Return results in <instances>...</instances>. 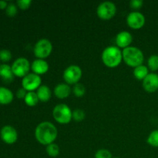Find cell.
Returning <instances> with one entry per match:
<instances>
[{"label":"cell","mask_w":158,"mask_h":158,"mask_svg":"<svg viewBox=\"0 0 158 158\" xmlns=\"http://www.w3.org/2000/svg\"><path fill=\"white\" fill-rule=\"evenodd\" d=\"M58 136L57 128L53 123L49 121H43L39 123L35 129V137L37 141L43 145L54 143Z\"/></svg>","instance_id":"6da1fadb"},{"label":"cell","mask_w":158,"mask_h":158,"mask_svg":"<svg viewBox=\"0 0 158 158\" xmlns=\"http://www.w3.org/2000/svg\"><path fill=\"white\" fill-rule=\"evenodd\" d=\"M101 59L107 67L114 68L120 64L123 60L121 49L116 46H109L102 52Z\"/></svg>","instance_id":"7a4b0ae2"},{"label":"cell","mask_w":158,"mask_h":158,"mask_svg":"<svg viewBox=\"0 0 158 158\" xmlns=\"http://www.w3.org/2000/svg\"><path fill=\"white\" fill-rule=\"evenodd\" d=\"M123 60L126 64L132 67H137L143 64L144 56L141 49L136 46H128L122 51Z\"/></svg>","instance_id":"3957f363"},{"label":"cell","mask_w":158,"mask_h":158,"mask_svg":"<svg viewBox=\"0 0 158 158\" xmlns=\"http://www.w3.org/2000/svg\"><path fill=\"white\" fill-rule=\"evenodd\" d=\"M52 117L57 123L67 124L73 119V111L65 103H59L52 110Z\"/></svg>","instance_id":"277c9868"},{"label":"cell","mask_w":158,"mask_h":158,"mask_svg":"<svg viewBox=\"0 0 158 158\" xmlns=\"http://www.w3.org/2000/svg\"><path fill=\"white\" fill-rule=\"evenodd\" d=\"M52 51V44L47 39H40L36 42L33 48L34 55L37 59L47 58Z\"/></svg>","instance_id":"5b68a950"},{"label":"cell","mask_w":158,"mask_h":158,"mask_svg":"<svg viewBox=\"0 0 158 158\" xmlns=\"http://www.w3.org/2000/svg\"><path fill=\"white\" fill-rule=\"evenodd\" d=\"M83 75L81 68L77 65H70L65 69L63 72V79L67 84H77L79 83Z\"/></svg>","instance_id":"8992f818"},{"label":"cell","mask_w":158,"mask_h":158,"mask_svg":"<svg viewBox=\"0 0 158 158\" xmlns=\"http://www.w3.org/2000/svg\"><path fill=\"white\" fill-rule=\"evenodd\" d=\"M117 6L113 2L105 1L100 3L97 9V15L101 19L109 20L115 15Z\"/></svg>","instance_id":"52a82bcc"},{"label":"cell","mask_w":158,"mask_h":158,"mask_svg":"<svg viewBox=\"0 0 158 158\" xmlns=\"http://www.w3.org/2000/svg\"><path fill=\"white\" fill-rule=\"evenodd\" d=\"M12 69L14 75L18 77H24L29 73L31 65L29 61L24 57L16 59L12 64Z\"/></svg>","instance_id":"ba28073f"},{"label":"cell","mask_w":158,"mask_h":158,"mask_svg":"<svg viewBox=\"0 0 158 158\" xmlns=\"http://www.w3.org/2000/svg\"><path fill=\"white\" fill-rule=\"evenodd\" d=\"M42 85V79L40 75L34 73H29L26 77H24L22 80V86L24 88L26 91H35L38 89Z\"/></svg>","instance_id":"9c48e42d"},{"label":"cell","mask_w":158,"mask_h":158,"mask_svg":"<svg viewBox=\"0 0 158 158\" xmlns=\"http://www.w3.org/2000/svg\"><path fill=\"white\" fill-rule=\"evenodd\" d=\"M127 23L132 29H140L145 24V16L138 11H134L130 12L127 16Z\"/></svg>","instance_id":"30bf717a"},{"label":"cell","mask_w":158,"mask_h":158,"mask_svg":"<svg viewBox=\"0 0 158 158\" xmlns=\"http://www.w3.org/2000/svg\"><path fill=\"white\" fill-rule=\"evenodd\" d=\"M0 137L2 141L7 144H13L18 140V133L13 127L6 125L0 131Z\"/></svg>","instance_id":"8fae6325"},{"label":"cell","mask_w":158,"mask_h":158,"mask_svg":"<svg viewBox=\"0 0 158 158\" xmlns=\"http://www.w3.org/2000/svg\"><path fill=\"white\" fill-rule=\"evenodd\" d=\"M143 87L147 92L154 93L158 89V74L151 73L143 80Z\"/></svg>","instance_id":"7c38bea8"},{"label":"cell","mask_w":158,"mask_h":158,"mask_svg":"<svg viewBox=\"0 0 158 158\" xmlns=\"http://www.w3.org/2000/svg\"><path fill=\"white\" fill-rule=\"evenodd\" d=\"M115 41L117 47L125 49L128 46H131L133 42V35L127 31H121L117 35Z\"/></svg>","instance_id":"4fadbf2b"},{"label":"cell","mask_w":158,"mask_h":158,"mask_svg":"<svg viewBox=\"0 0 158 158\" xmlns=\"http://www.w3.org/2000/svg\"><path fill=\"white\" fill-rule=\"evenodd\" d=\"M49 68V66L48 63L43 59H36L33 60L31 64V69L33 71L34 73L40 76L47 73Z\"/></svg>","instance_id":"5bb4252c"},{"label":"cell","mask_w":158,"mask_h":158,"mask_svg":"<svg viewBox=\"0 0 158 158\" xmlns=\"http://www.w3.org/2000/svg\"><path fill=\"white\" fill-rule=\"evenodd\" d=\"M14 77L15 75L12 72V66L6 63L0 65V78L2 80L4 83H9L12 82V80H14Z\"/></svg>","instance_id":"9a60e30c"},{"label":"cell","mask_w":158,"mask_h":158,"mask_svg":"<svg viewBox=\"0 0 158 158\" xmlns=\"http://www.w3.org/2000/svg\"><path fill=\"white\" fill-rule=\"evenodd\" d=\"M70 86L67 83H59L54 88L53 93L56 97L59 99H65L69 97L71 94Z\"/></svg>","instance_id":"2e32d148"},{"label":"cell","mask_w":158,"mask_h":158,"mask_svg":"<svg viewBox=\"0 0 158 158\" xmlns=\"http://www.w3.org/2000/svg\"><path fill=\"white\" fill-rule=\"evenodd\" d=\"M14 94L9 88L0 86V104H9L13 100Z\"/></svg>","instance_id":"e0dca14e"},{"label":"cell","mask_w":158,"mask_h":158,"mask_svg":"<svg viewBox=\"0 0 158 158\" xmlns=\"http://www.w3.org/2000/svg\"><path fill=\"white\" fill-rule=\"evenodd\" d=\"M36 94L40 101L42 102L49 101L51 98V96H52V92H51V89H49V86L43 84L38 88Z\"/></svg>","instance_id":"ac0fdd59"},{"label":"cell","mask_w":158,"mask_h":158,"mask_svg":"<svg viewBox=\"0 0 158 158\" xmlns=\"http://www.w3.org/2000/svg\"><path fill=\"white\" fill-rule=\"evenodd\" d=\"M133 73L136 79L138 80H143L149 74V69L146 66L142 64L134 68Z\"/></svg>","instance_id":"d6986e66"},{"label":"cell","mask_w":158,"mask_h":158,"mask_svg":"<svg viewBox=\"0 0 158 158\" xmlns=\"http://www.w3.org/2000/svg\"><path fill=\"white\" fill-rule=\"evenodd\" d=\"M26 104L29 106H35L39 103L40 100L37 96L36 92L35 91H29L27 92L26 97L24 99Z\"/></svg>","instance_id":"ffe728a7"},{"label":"cell","mask_w":158,"mask_h":158,"mask_svg":"<svg viewBox=\"0 0 158 158\" xmlns=\"http://www.w3.org/2000/svg\"><path fill=\"white\" fill-rule=\"evenodd\" d=\"M46 154L51 157H56L60 154V147L55 143H50V144L47 145L46 148Z\"/></svg>","instance_id":"44dd1931"},{"label":"cell","mask_w":158,"mask_h":158,"mask_svg":"<svg viewBox=\"0 0 158 158\" xmlns=\"http://www.w3.org/2000/svg\"><path fill=\"white\" fill-rule=\"evenodd\" d=\"M148 68L151 71L158 70V55H151L148 60Z\"/></svg>","instance_id":"7402d4cb"},{"label":"cell","mask_w":158,"mask_h":158,"mask_svg":"<svg viewBox=\"0 0 158 158\" xmlns=\"http://www.w3.org/2000/svg\"><path fill=\"white\" fill-rule=\"evenodd\" d=\"M147 141L151 146L154 147V148H158V130L153 131L149 134Z\"/></svg>","instance_id":"603a6c76"},{"label":"cell","mask_w":158,"mask_h":158,"mask_svg":"<svg viewBox=\"0 0 158 158\" xmlns=\"http://www.w3.org/2000/svg\"><path fill=\"white\" fill-rule=\"evenodd\" d=\"M73 92L75 94L76 97H81L86 94V87L83 83H78L74 85L73 88Z\"/></svg>","instance_id":"cb8c5ba5"},{"label":"cell","mask_w":158,"mask_h":158,"mask_svg":"<svg viewBox=\"0 0 158 158\" xmlns=\"http://www.w3.org/2000/svg\"><path fill=\"white\" fill-rule=\"evenodd\" d=\"M85 113L81 109H76L73 111V119L75 121L80 122L84 120Z\"/></svg>","instance_id":"d4e9b609"},{"label":"cell","mask_w":158,"mask_h":158,"mask_svg":"<svg viewBox=\"0 0 158 158\" xmlns=\"http://www.w3.org/2000/svg\"><path fill=\"white\" fill-rule=\"evenodd\" d=\"M17 12H18L17 5H15V3H9L8 4L7 8L6 9V15L10 17H13L16 15Z\"/></svg>","instance_id":"484cf974"},{"label":"cell","mask_w":158,"mask_h":158,"mask_svg":"<svg viewBox=\"0 0 158 158\" xmlns=\"http://www.w3.org/2000/svg\"><path fill=\"white\" fill-rule=\"evenodd\" d=\"M12 52L9 49H2L0 50V60L4 63L10 61L12 59Z\"/></svg>","instance_id":"4316f807"},{"label":"cell","mask_w":158,"mask_h":158,"mask_svg":"<svg viewBox=\"0 0 158 158\" xmlns=\"http://www.w3.org/2000/svg\"><path fill=\"white\" fill-rule=\"evenodd\" d=\"M95 158H113L112 154L106 149H100L96 152Z\"/></svg>","instance_id":"83f0119b"},{"label":"cell","mask_w":158,"mask_h":158,"mask_svg":"<svg viewBox=\"0 0 158 158\" xmlns=\"http://www.w3.org/2000/svg\"><path fill=\"white\" fill-rule=\"evenodd\" d=\"M32 4L31 0H18L16 2V5L21 9H27Z\"/></svg>","instance_id":"f1b7e54d"},{"label":"cell","mask_w":158,"mask_h":158,"mask_svg":"<svg viewBox=\"0 0 158 158\" xmlns=\"http://www.w3.org/2000/svg\"><path fill=\"white\" fill-rule=\"evenodd\" d=\"M143 0H131L130 2V6L134 9H139L143 6Z\"/></svg>","instance_id":"f546056e"},{"label":"cell","mask_w":158,"mask_h":158,"mask_svg":"<svg viewBox=\"0 0 158 158\" xmlns=\"http://www.w3.org/2000/svg\"><path fill=\"white\" fill-rule=\"evenodd\" d=\"M27 92L28 91H26L24 88L22 87V88H19V89L16 91V93H15V95H16L17 98L25 99L26 94H27Z\"/></svg>","instance_id":"4dcf8cb0"},{"label":"cell","mask_w":158,"mask_h":158,"mask_svg":"<svg viewBox=\"0 0 158 158\" xmlns=\"http://www.w3.org/2000/svg\"><path fill=\"white\" fill-rule=\"evenodd\" d=\"M8 6V2L5 0H0V9H6Z\"/></svg>","instance_id":"1f68e13d"},{"label":"cell","mask_w":158,"mask_h":158,"mask_svg":"<svg viewBox=\"0 0 158 158\" xmlns=\"http://www.w3.org/2000/svg\"><path fill=\"white\" fill-rule=\"evenodd\" d=\"M115 158H120V157H115Z\"/></svg>","instance_id":"d6a6232c"}]
</instances>
